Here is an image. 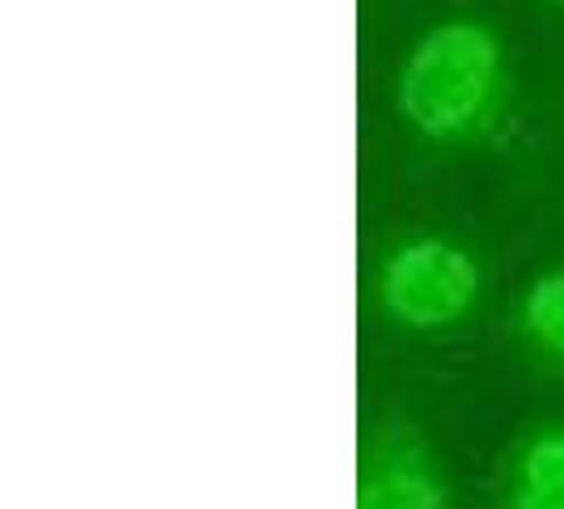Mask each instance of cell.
<instances>
[{"label": "cell", "mask_w": 564, "mask_h": 509, "mask_svg": "<svg viewBox=\"0 0 564 509\" xmlns=\"http://www.w3.org/2000/svg\"><path fill=\"white\" fill-rule=\"evenodd\" d=\"M399 123L429 149L476 153L506 137L518 77L506 34L484 18H442L412 39L391 85Z\"/></svg>", "instance_id": "cell-1"}, {"label": "cell", "mask_w": 564, "mask_h": 509, "mask_svg": "<svg viewBox=\"0 0 564 509\" xmlns=\"http://www.w3.org/2000/svg\"><path fill=\"white\" fill-rule=\"evenodd\" d=\"M484 259L451 234H408L373 268L378 314L408 336H446L480 311Z\"/></svg>", "instance_id": "cell-2"}, {"label": "cell", "mask_w": 564, "mask_h": 509, "mask_svg": "<svg viewBox=\"0 0 564 509\" xmlns=\"http://www.w3.org/2000/svg\"><path fill=\"white\" fill-rule=\"evenodd\" d=\"M442 454L412 421L378 424L357 458V509H451Z\"/></svg>", "instance_id": "cell-3"}, {"label": "cell", "mask_w": 564, "mask_h": 509, "mask_svg": "<svg viewBox=\"0 0 564 509\" xmlns=\"http://www.w3.org/2000/svg\"><path fill=\"white\" fill-rule=\"evenodd\" d=\"M501 509H564V416L535 424L513 442Z\"/></svg>", "instance_id": "cell-4"}, {"label": "cell", "mask_w": 564, "mask_h": 509, "mask_svg": "<svg viewBox=\"0 0 564 509\" xmlns=\"http://www.w3.org/2000/svg\"><path fill=\"white\" fill-rule=\"evenodd\" d=\"M513 336L522 353L552 373H564V263L527 281L513 306Z\"/></svg>", "instance_id": "cell-5"}, {"label": "cell", "mask_w": 564, "mask_h": 509, "mask_svg": "<svg viewBox=\"0 0 564 509\" xmlns=\"http://www.w3.org/2000/svg\"><path fill=\"white\" fill-rule=\"evenodd\" d=\"M547 4H556V9H564V0H547Z\"/></svg>", "instance_id": "cell-6"}]
</instances>
